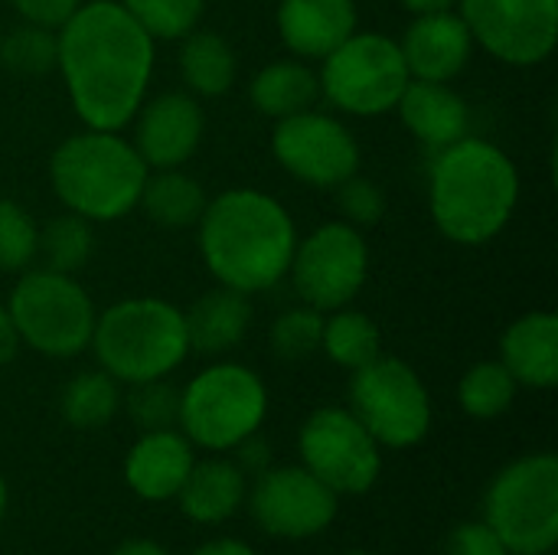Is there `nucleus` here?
<instances>
[{
    "label": "nucleus",
    "mask_w": 558,
    "mask_h": 555,
    "mask_svg": "<svg viewBox=\"0 0 558 555\" xmlns=\"http://www.w3.org/2000/svg\"><path fill=\"white\" fill-rule=\"evenodd\" d=\"M154 39H183L199 26L206 0H118Z\"/></svg>",
    "instance_id": "obj_32"
},
{
    "label": "nucleus",
    "mask_w": 558,
    "mask_h": 555,
    "mask_svg": "<svg viewBox=\"0 0 558 555\" xmlns=\"http://www.w3.org/2000/svg\"><path fill=\"white\" fill-rule=\"evenodd\" d=\"M402 124L425 147H448L471 134V108L448 82H418L412 79L396 105Z\"/></svg>",
    "instance_id": "obj_21"
},
{
    "label": "nucleus",
    "mask_w": 558,
    "mask_h": 555,
    "mask_svg": "<svg viewBox=\"0 0 558 555\" xmlns=\"http://www.w3.org/2000/svg\"><path fill=\"white\" fill-rule=\"evenodd\" d=\"M520 170L484 137H461L438 150L428 177V206L438 232L454 245H487L513 219Z\"/></svg>",
    "instance_id": "obj_3"
},
{
    "label": "nucleus",
    "mask_w": 558,
    "mask_h": 555,
    "mask_svg": "<svg viewBox=\"0 0 558 555\" xmlns=\"http://www.w3.org/2000/svg\"><path fill=\"white\" fill-rule=\"evenodd\" d=\"M484 523L510 555H549L558 546V458L536 451L497 471L484 494Z\"/></svg>",
    "instance_id": "obj_7"
},
{
    "label": "nucleus",
    "mask_w": 558,
    "mask_h": 555,
    "mask_svg": "<svg viewBox=\"0 0 558 555\" xmlns=\"http://www.w3.org/2000/svg\"><path fill=\"white\" fill-rule=\"evenodd\" d=\"M7 507H10V487H7V478L0 474V523L7 517Z\"/></svg>",
    "instance_id": "obj_44"
},
{
    "label": "nucleus",
    "mask_w": 558,
    "mask_h": 555,
    "mask_svg": "<svg viewBox=\"0 0 558 555\" xmlns=\"http://www.w3.org/2000/svg\"><path fill=\"white\" fill-rule=\"evenodd\" d=\"M320 62V95L356 118L396 111L405 85L412 82L399 39L386 33H353Z\"/></svg>",
    "instance_id": "obj_9"
},
{
    "label": "nucleus",
    "mask_w": 558,
    "mask_h": 555,
    "mask_svg": "<svg viewBox=\"0 0 558 555\" xmlns=\"http://www.w3.org/2000/svg\"><path fill=\"white\" fill-rule=\"evenodd\" d=\"M405 10H412L415 16H422V13H445V10H454L458 7V0H399Z\"/></svg>",
    "instance_id": "obj_43"
},
{
    "label": "nucleus",
    "mask_w": 558,
    "mask_h": 555,
    "mask_svg": "<svg viewBox=\"0 0 558 555\" xmlns=\"http://www.w3.org/2000/svg\"><path fill=\"white\" fill-rule=\"evenodd\" d=\"M183 321H186L190 350L219 357V353L235 350L242 337L248 334L252 304H248V294L216 285L199 301H193L190 311H183Z\"/></svg>",
    "instance_id": "obj_23"
},
{
    "label": "nucleus",
    "mask_w": 558,
    "mask_h": 555,
    "mask_svg": "<svg viewBox=\"0 0 558 555\" xmlns=\"http://www.w3.org/2000/svg\"><path fill=\"white\" fill-rule=\"evenodd\" d=\"M268 419V386L242 363H213L180 389L177 425L193 448L229 455Z\"/></svg>",
    "instance_id": "obj_6"
},
{
    "label": "nucleus",
    "mask_w": 558,
    "mask_h": 555,
    "mask_svg": "<svg viewBox=\"0 0 558 555\" xmlns=\"http://www.w3.org/2000/svg\"><path fill=\"white\" fill-rule=\"evenodd\" d=\"M118 409H121V389H118V379H111L105 370L75 373L59 393L62 422L78 432L105 429L118 415Z\"/></svg>",
    "instance_id": "obj_27"
},
{
    "label": "nucleus",
    "mask_w": 558,
    "mask_h": 555,
    "mask_svg": "<svg viewBox=\"0 0 558 555\" xmlns=\"http://www.w3.org/2000/svg\"><path fill=\"white\" fill-rule=\"evenodd\" d=\"M281 43L301 59H324L347 36L356 33L353 0H281L278 3Z\"/></svg>",
    "instance_id": "obj_19"
},
{
    "label": "nucleus",
    "mask_w": 558,
    "mask_h": 555,
    "mask_svg": "<svg viewBox=\"0 0 558 555\" xmlns=\"http://www.w3.org/2000/svg\"><path fill=\"white\" fill-rule=\"evenodd\" d=\"M245 474H262V471H268L271 468V451H268V445L258 438V435H252V438H245L239 448H235V458H232Z\"/></svg>",
    "instance_id": "obj_39"
},
{
    "label": "nucleus",
    "mask_w": 558,
    "mask_h": 555,
    "mask_svg": "<svg viewBox=\"0 0 558 555\" xmlns=\"http://www.w3.org/2000/svg\"><path fill=\"white\" fill-rule=\"evenodd\" d=\"M350 412L376 438L379 448L405 451L432 432V396L422 376L399 357H376L353 370Z\"/></svg>",
    "instance_id": "obj_10"
},
{
    "label": "nucleus",
    "mask_w": 558,
    "mask_h": 555,
    "mask_svg": "<svg viewBox=\"0 0 558 555\" xmlns=\"http://www.w3.org/2000/svg\"><path fill=\"white\" fill-rule=\"evenodd\" d=\"M337 203H340L347 222L356 226V229H360V226H376V222L383 219V213H386V196H383V190H379L373 180L360 177V173H353L350 180H343V183L337 186Z\"/></svg>",
    "instance_id": "obj_36"
},
{
    "label": "nucleus",
    "mask_w": 558,
    "mask_h": 555,
    "mask_svg": "<svg viewBox=\"0 0 558 555\" xmlns=\"http://www.w3.org/2000/svg\"><path fill=\"white\" fill-rule=\"evenodd\" d=\"M95 249V236H92V222L75 216V213H62L56 216L43 232H39V252L46 258V268L62 272V275H75L85 268V262L92 258Z\"/></svg>",
    "instance_id": "obj_30"
},
{
    "label": "nucleus",
    "mask_w": 558,
    "mask_h": 555,
    "mask_svg": "<svg viewBox=\"0 0 558 555\" xmlns=\"http://www.w3.org/2000/svg\"><path fill=\"white\" fill-rule=\"evenodd\" d=\"M445 555H510V553H507V546L500 543V536H497L484 520H471V523H461V527L448 536Z\"/></svg>",
    "instance_id": "obj_37"
},
{
    "label": "nucleus",
    "mask_w": 558,
    "mask_h": 555,
    "mask_svg": "<svg viewBox=\"0 0 558 555\" xmlns=\"http://www.w3.org/2000/svg\"><path fill=\"white\" fill-rule=\"evenodd\" d=\"M500 363L520 386L553 389L558 383V317L553 311H530L517 317L500 337Z\"/></svg>",
    "instance_id": "obj_22"
},
{
    "label": "nucleus",
    "mask_w": 558,
    "mask_h": 555,
    "mask_svg": "<svg viewBox=\"0 0 558 555\" xmlns=\"http://www.w3.org/2000/svg\"><path fill=\"white\" fill-rule=\"evenodd\" d=\"M180 75L193 95H226L239 75L235 49L213 29H190L180 46Z\"/></svg>",
    "instance_id": "obj_25"
},
{
    "label": "nucleus",
    "mask_w": 558,
    "mask_h": 555,
    "mask_svg": "<svg viewBox=\"0 0 558 555\" xmlns=\"http://www.w3.org/2000/svg\"><path fill=\"white\" fill-rule=\"evenodd\" d=\"M196 455L183 432L157 429L141 432V438L124 455V484L134 497L147 504H167L180 494Z\"/></svg>",
    "instance_id": "obj_18"
},
{
    "label": "nucleus",
    "mask_w": 558,
    "mask_h": 555,
    "mask_svg": "<svg viewBox=\"0 0 558 555\" xmlns=\"http://www.w3.org/2000/svg\"><path fill=\"white\" fill-rule=\"evenodd\" d=\"M206 134L203 108L186 92H163L137 108L134 114V147L147 170L183 167Z\"/></svg>",
    "instance_id": "obj_16"
},
{
    "label": "nucleus",
    "mask_w": 558,
    "mask_h": 555,
    "mask_svg": "<svg viewBox=\"0 0 558 555\" xmlns=\"http://www.w3.org/2000/svg\"><path fill=\"white\" fill-rule=\"evenodd\" d=\"M0 39H3V29H0Z\"/></svg>",
    "instance_id": "obj_46"
},
{
    "label": "nucleus",
    "mask_w": 558,
    "mask_h": 555,
    "mask_svg": "<svg viewBox=\"0 0 558 555\" xmlns=\"http://www.w3.org/2000/svg\"><path fill=\"white\" fill-rule=\"evenodd\" d=\"M409 75L418 82H451L464 72L474 52V36L458 10L422 13L409 23L402 43Z\"/></svg>",
    "instance_id": "obj_17"
},
{
    "label": "nucleus",
    "mask_w": 558,
    "mask_h": 555,
    "mask_svg": "<svg viewBox=\"0 0 558 555\" xmlns=\"http://www.w3.org/2000/svg\"><path fill=\"white\" fill-rule=\"evenodd\" d=\"M92 350L98 370L118 383L167 379L190 357L186 321L160 298H128L95 317Z\"/></svg>",
    "instance_id": "obj_5"
},
{
    "label": "nucleus",
    "mask_w": 558,
    "mask_h": 555,
    "mask_svg": "<svg viewBox=\"0 0 558 555\" xmlns=\"http://www.w3.org/2000/svg\"><path fill=\"white\" fill-rule=\"evenodd\" d=\"M124 409L131 422L141 432H157V429H177L180 415V389L170 386L167 379H150V383H134Z\"/></svg>",
    "instance_id": "obj_35"
},
{
    "label": "nucleus",
    "mask_w": 558,
    "mask_h": 555,
    "mask_svg": "<svg viewBox=\"0 0 558 555\" xmlns=\"http://www.w3.org/2000/svg\"><path fill=\"white\" fill-rule=\"evenodd\" d=\"M190 555H258L248 543L242 540H232V536H219V540H209L203 546H196Z\"/></svg>",
    "instance_id": "obj_41"
},
{
    "label": "nucleus",
    "mask_w": 558,
    "mask_h": 555,
    "mask_svg": "<svg viewBox=\"0 0 558 555\" xmlns=\"http://www.w3.org/2000/svg\"><path fill=\"white\" fill-rule=\"evenodd\" d=\"M147 173L131 141L98 128L65 137L49 160L52 193L69 213L88 222H114L134 213Z\"/></svg>",
    "instance_id": "obj_4"
},
{
    "label": "nucleus",
    "mask_w": 558,
    "mask_h": 555,
    "mask_svg": "<svg viewBox=\"0 0 558 555\" xmlns=\"http://www.w3.org/2000/svg\"><path fill=\"white\" fill-rule=\"evenodd\" d=\"M474 46L507 65H539L558 43V0H458Z\"/></svg>",
    "instance_id": "obj_14"
},
{
    "label": "nucleus",
    "mask_w": 558,
    "mask_h": 555,
    "mask_svg": "<svg viewBox=\"0 0 558 555\" xmlns=\"http://www.w3.org/2000/svg\"><path fill=\"white\" fill-rule=\"evenodd\" d=\"M248 497V474L222 455L193 461L180 494L173 497L180 504V514L190 523L199 527H219L232 520Z\"/></svg>",
    "instance_id": "obj_20"
},
{
    "label": "nucleus",
    "mask_w": 558,
    "mask_h": 555,
    "mask_svg": "<svg viewBox=\"0 0 558 555\" xmlns=\"http://www.w3.org/2000/svg\"><path fill=\"white\" fill-rule=\"evenodd\" d=\"M288 275L307 307L320 314L350 307L369 278V245L347 219L324 222L294 245Z\"/></svg>",
    "instance_id": "obj_12"
},
{
    "label": "nucleus",
    "mask_w": 558,
    "mask_h": 555,
    "mask_svg": "<svg viewBox=\"0 0 558 555\" xmlns=\"http://www.w3.org/2000/svg\"><path fill=\"white\" fill-rule=\"evenodd\" d=\"M7 311L20 343L49 360H72L92 347L98 314L88 291L72 275L52 268L20 272Z\"/></svg>",
    "instance_id": "obj_8"
},
{
    "label": "nucleus",
    "mask_w": 558,
    "mask_h": 555,
    "mask_svg": "<svg viewBox=\"0 0 558 555\" xmlns=\"http://www.w3.org/2000/svg\"><path fill=\"white\" fill-rule=\"evenodd\" d=\"M301 468H307L337 497H363L383 474V448L363 422L343 406L311 412L298 432Z\"/></svg>",
    "instance_id": "obj_11"
},
{
    "label": "nucleus",
    "mask_w": 558,
    "mask_h": 555,
    "mask_svg": "<svg viewBox=\"0 0 558 555\" xmlns=\"http://www.w3.org/2000/svg\"><path fill=\"white\" fill-rule=\"evenodd\" d=\"M248 510L255 527L271 540L304 543L333 527L340 497L320 484L307 468L284 464L268 468L248 487Z\"/></svg>",
    "instance_id": "obj_13"
},
{
    "label": "nucleus",
    "mask_w": 558,
    "mask_h": 555,
    "mask_svg": "<svg viewBox=\"0 0 558 555\" xmlns=\"http://www.w3.org/2000/svg\"><path fill=\"white\" fill-rule=\"evenodd\" d=\"M39 252V229L33 216L13 203L0 200V272H26Z\"/></svg>",
    "instance_id": "obj_33"
},
{
    "label": "nucleus",
    "mask_w": 558,
    "mask_h": 555,
    "mask_svg": "<svg viewBox=\"0 0 558 555\" xmlns=\"http://www.w3.org/2000/svg\"><path fill=\"white\" fill-rule=\"evenodd\" d=\"M56 59H59V36L49 26L23 20L0 39V65L20 75H46L49 69H56Z\"/></svg>",
    "instance_id": "obj_31"
},
{
    "label": "nucleus",
    "mask_w": 558,
    "mask_h": 555,
    "mask_svg": "<svg viewBox=\"0 0 558 555\" xmlns=\"http://www.w3.org/2000/svg\"><path fill=\"white\" fill-rule=\"evenodd\" d=\"M320 350L330 357V363L343 370H360L383 353V334L369 314L340 307L330 311V317H324Z\"/></svg>",
    "instance_id": "obj_28"
},
{
    "label": "nucleus",
    "mask_w": 558,
    "mask_h": 555,
    "mask_svg": "<svg viewBox=\"0 0 558 555\" xmlns=\"http://www.w3.org/2000/svg\"><path fill=\"white\" fill-rule=\"evenodd\" d=\"M111 555H170L157 540H124L121 546H114Z\"/></svg>",
    "instance_id": "obj_42"
},
{
    "label": "nucleus",
    "mask_w": 558,
    "mask_h": 555,
    "mask_svg": "<svg viewBox=\"0 0 558 555\" xmlns=\"http://www.w3.org/2000/svg\"><path fill=\"white\" fill-rule=\"evenodd\" d=\"M196 226L209 275L232 291H268L291 268L298 245L294 219L275 196L262 190H222L206 203Z\"/></svg>",
    "instance_id": "obj_2"
},
{
    "label": "nucleus",
    "mask_w": 558,
    "mask_h": 555,
    "mask_svg": "<svg viewBox=\"0 0 558 555\" xmlns=\"http://www.w3.org/2000/svg\"><path fill=\"white\" fill-rule=\"evenodd\" d=\"M56 36V65L82 124L98 131L128 128L144 105L157 39L118 0H82Z\"/></svg>",
    "instance_id": "obj_1"
},
{
    "label": "nucleus",
    "mask_w": 558,
    "mask_h": 555,
    "mask_svg": "<svg viewBox=\"0 0 558 555\" xmlns=\"http://www.w3.org/2000/svg\"><path fill=\"white\" fill-rule=\"evenodd\" d=\"M10 3L26 23H39L49 29H59L82 7V0H10Z\"/></svg>",
    "instance_id": "obj_38"
},
{
    "label": "nucleus",
    "mask_w": 558,
    "mask_h": 555,
    "mask_svg": "<svg viewBox=\"0 0 558 555\" xmlns=\"http://www.w3.org/2000/svg\"><path fill=\"white\" fill-rule=\"evenodd\" d=\"M206 190L196 177L183 173L180 167L173 170H154L144 180L141 203L147 219L163 226V229H186L196 226L203 209H206Z\"/></svg>",
    "instance_id": "obj_26"
},
{
    "label": "nucleus",
    "mask_w": 558,
    "mask_h": 555,
    "mask_svg": "<svg viewBox=\"0 0 558 555\" xmlns=\"http://www.w3.org/2000/svg\"><path fill=\"white\" fill-rule=\"evenodd\" d=\"M340 555H373V553H363V550H353V553H340Z\"/></svg>",
    "instance_id": "obj_45"
},
{
    "label": "nucleus",
    "mask_w": 558,
    "mask_h": 555,
    "mask_svg": "<svg viewBox=\"0 0 558 555\" xmlns=\"http://www.w3.org/2000/svg\"><path fill=\"white\" fill-rule=\"evenodd\" d=\"M517 389L520 383L510 376V370L500 360H484L474 363L461 383H458V402L464 409V415L477 419V422H490L510 412V406L517 402Z\"/></svg>",
    "instance_id": "obj_29"
},
{
    "label": "nucleus",
    "mask_w": 558,
    "mask_h": 555,
    "mask_svg": "<svg viewBox=\"0 0 558 555\" xmlns=\"http://www.w3.org/2000/svg\"><path fill=\"white\" fill-rule=\"evenodd\" d=\"M248 98L258 114L281 121L288 114L314 108V101L320 98V82H317V72H311L304 62L278 59L255 72L248 85Z\"/></svg>",
    "instance_id": "obj_24"
},
{
    "label": "nucleus",
    "mask_w": 558,
    "mask_h": 555,
    "mask_svg": "<svg viewBox=\"0 0 558 555\" xmlns=\"http://www.w3.org/2000/svg\"><path fill=\"white\" fill-rule=\"evenodd\" d=\"M271 154L294 180L320 190H337L343 180L360 173V144L350 128L314 108L288 114L275 124Z\"/></svg>",
    "instance_id": "obj_15"
},
{
    "label": "nucleus",
    "mask_w": 558,
    "mask_h": 555,
    "mask_svg": "<svg viewBox=\"0 0 558 555\" xmlns=\"http://www.w3.org/2000/svg\"><path fill=\"white\" fill-rule=\"evenodd\" d=\"M20 334L13 327V317L7 311V304H0V366H7L16 353H20Z\"/></svg>",
    "instance_id": "obj_40"
},
{
    "label": "nucleus",
    "mask_w": 558,
    "mask_h": 555,
    "mask_svg": "<svg viewBox=\"0 0 558 555\" xmlns=\"http://www.w3.org/2000/svg\"><path fill=\"white\" fill-rule=\"evenodd\" d=\"M320 334H324V314L314 307H291L271 324V350L288 360H307L311 353L320 350Z\"/></svg>",
    "instance_id": "obj_34"
}]
</instances>
